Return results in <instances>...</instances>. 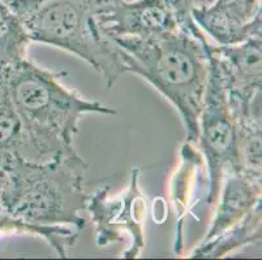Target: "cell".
Instances as JSON below:
<instances>
[{
  "label": "cell",
  "mask_w": 262,
  "mask_h": 260,
  "mask_svg": "<svg viewBox=\"0 0 262 260\" xmlns=\"http://www.w3.org/2000/svg\"><path fill=\"white\" fill-rule=\"evenodd\" d=\"M64 76L66 72L40 68L29 57L6 68L7 89L23 126L24 159L49 161L72 154L82 116L118 112L68 89Z\"/></svg>",
  "instance_id": "1"
},
{
  "label": "cell",
  "mask_w": 262,
  "mask_h": 260,
  "mask_svg": "<svg viewBox=\"0 0 262 260\" xmlns=\"http://www.w3.org/2000/svg\"><path fill=\"white\" fill-rule=\"evenodd\" d=\"M124 73H133L158 90L180 114L187 142L196 143L209 81V40L193 22L154 38L108 37Z\"/></svg>",
  "instance_id": "2"
},
{
  "label": "cell",
  "mask_w": 262,
  "mask_h": 260,
  "mask_svg": "<svg viewBox=\"0 0 262 260\" xmlns=\"http://www.w3.org/2000/svg\"><path fill=\"white\" fill-rule=\"evenodd\" d=\"M86 161L72 154L49 161L17 157L4 168L0 200L15 218L33 225H64L81 230L86 204Z\"/></svg>",
  "instance_id": "3"
},
{
  "label": "cell",
  "mask_w": 262,
  "mask_h": 260,
  "mask_svg": "<svg viewBox=\"0 0 262 260\" xmlns=\"http://www.w3.org/2000/svg\"><path fill=\"white\" fill-rule=\"evenodd\" d=\"M107 0H11L7 6L32 42L66 50L102 76L111 89L124 73L115 43L99 28L97 13Z\"/></svg>",
  "instance_id": "4"
},
{
  "label": "cell",
  "mask_w": 262,
  "mask_h": 260,
  "mask_svg": "<svg viewBox=\"0 0 262 260\" xmlns=\"http://www.w3.org/2000/svg\"><path fill=\"white\" fill-rule=\"evenodd\" d=\"M141 171L130 169L124 189L114 192L111 182H103L86 195L85 212L94 225L95 245L106 249L114 243L125 245L121 256L137 259L145 247L144 221L146 218V197L140 187Z\"/></svg>",
  "instance_id": "5"
},
{
  "label": "cell",
  "mask_w": 262,
  "mask_h": 260,
  "mask_svg": "<svg viewBox=\"0 0 262 260\" xmlns=\"http://www.w3.org/2000/svg\"><path fill=\"white\" fill-rule=\"evenodd\" d=\"M196 142L208 169L206 200L213 206L216 203L225 176L244 168L240 156L239 125L228 104L222 80L211 60Z\"/></svg>",
  "instance_id": "6"
},
{
  "label": "cell",
  "mask_w": 262,
  "mask_h": 260,
  "mask_svg": "<svg viewBox=\"0 0 262 260\" xmlns=\"http://www.w3.org/2000/svg\"><path fill=\"white\" fill-rule=\"evenodd\" d=\"M261 35L237 44H211L208 52L239 126H261Z\"/></svg>",
  "instance_id": "7"
},
{
  "label": "cell",
  "mask_w": 262,
  "mask_h": 260,
  "mask_svg": "<svg viewBox=\"0 0 262 260\" xmlns=\"http://www.w3.org/2000/svg\"><path fill=\"white\" fill-rule=\"evenodd\" d=\"M97 20L107 37L154 38L182 26L166 0H108Z\"/></svg>",
  "instance_id": "8"
},
{
  "label": "cell",
  "mask_w": 262,
  "mask_h": 260,
  "mask_svg": "<svg viewBox=\"0 0 262 260\" xmlns=\"http://www.w3.org/2000/svg\"><path fill=\"white\" fill-rule=\"evenodd\" d=\"M190 17L216 44H237L261 35V0H218Z\"/></svg>",
  "instance_id": "9"
},
{
  "label": "cell",
  "mask_w": 262,
  "mask_h": 260,
  "mask_svg": "<svg viewBox=\"0 0 262 260\" xmlns=\"http://www.w3.org/2000/svg\"><path fill=\"white\" fill-rule=\"evenodd\" d=\"M218 207L208 233L202 241L210 240L240 223L261 203V172L243 169L225 176L218 195Z\"/></svg>",
  "instance_id": "10"
},
{
  "label": "cell",
  "mask_w": 262,
  "mask_h": 260,
  "mask_svg": "<svg viewBox=\"0 0 262 260\" xmlns=\"http://www.w3.org/2000/svg\"><path fill=\"white\" fill-rule=\"evenodd\" d=\"M261 242V203L254 207L240 223L210 240L202 241L188 256L199 259H218L235 250Z\"/></svg>",
  "instance_id": "11"
},
{
  "label": "cell",
  "mask_w": 262,
  "mask_h": 260,
  "mask_svg": "<svg viewBox=\"0 0 262 260\" xmlns=\"http://www.w3.org/2000/svg\"><path fill=\"white\" fill-rule=\"evenodd\" d=\"M78 229L64 225H33L15 218L0 200V234L26 233L42 237L60 257H68L78 241Z\"/></svg>",
  "instance_id": "12"
},
{
  "label": "cell",
  "mask_w": 262,
  "mask_h": 260,
  "mask_svg": "<svg viewBox=\"0 0 262 260\" xmlns=\"http://www.w3.org/2000/svg\"><path fill=\"white\" fill-rule=\"evenodd\" d=\"M23 157V126L9 98L6 68L0 70V167Z\"/></svg>",
  "instance_id": "13"
},
{
  "label": "cell",
  "mask_w": 262,
  "mask_h": 260,
  "mask_svg": "<svg viewBox=\"0 0 262 260\" xmlns=\"http://www.w3.org/2000/svg\"><path fill=\"white\" fill-rule=\"evenodd\" d=\"M30 42L17 14L0 0V69L28 59Z\"/></svg>",
  "instance_id": "14"
},
{
  "label": "cell",
  "mask_w": 262,
  "mask_h": 260,
  "mask_svg": "<svg viewBox=\"0 0 262 260\" xmlns=\"http://www.w3.org/2000/svg\"><path fill=\"white\" fill-rule=\"evenodd\" d=\"M6 178H7L6 172H4V169L0 167V192H2L4 183H6Z\"/></svg>",
  "instance_id": "15"
},
{
  "label": "cell",
  "mask_w": 262,
  "mask_h": 260,
  "mask_svg": "<svg viewBox=\"0 0 262 260\" xmlns=\"http://www.w3.org/2000/svg\"><path fill=\"white\" fill-rule=\"evenodd\" d=\"M166 2H167V3H168V4H170V6H171V4H172V3H173V2H175V0H166Z\"/></svg>",
  "instance_id": "16"
},
{
  "label": "cell",
  "mask_w": 262,
  "mask_h": 260,
  "mask_svg": "<svg viewBox=\"0 0 262 260\" xmlns=\"http://www.w3.org/2000/svg\"><path fill=\"white\" fill-rule=\"evenodd\" d=\"M0 70H2V69H0Z\"/></svg>",
  "instance_id": "17"
}]
</instances>
